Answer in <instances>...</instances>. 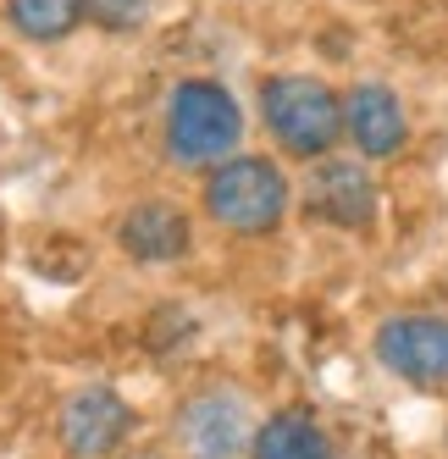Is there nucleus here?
Wrapping results in <instances>:
<instances>
[{
    "label": "nucleus",
    "mask_w": 448,
    "mask_h": 459,
    "mask_svg": "<svg viewBox=\"0 0 448 459\" xmlns=\"http://www.w3.org/2000/svg\"><path fill=\"white\" fill-rule=\"evenodd\" d=\"M167 155L188 172H211L244 144V106L228 83L216 78H183L167 94Z\"/></svg>",
    "instance_id": "obj_1"
},
{
    "label": "nucleus",
    "mask_w": 448,
    "mask_h": 459,
    "mask_svg": "<svg viewBox=\"0 0 448 459\" xmlns=\"http://www.w3.org/2000/svg\"><path fill=\"white\" fill-rule=\"evenodd\" d=\"M261 122L282 155L327 160L343 139V94L310 73H271L261 83Z\"/></svg>",
    "instance_id": "obj_2"
},
{
    "label": "nucleus",
    "mask_w": 448,
    "mask_h": 459,
    "mask_svg": "<svg viewBox=\"0 0 448 459\" xmlns=\"http://www.w3.org/2000/svg\"><path fill=\"white\" fill-rule=\"evenodd\" d=\"M288 200H294V188L271 155H228L221 167L205 172V216L233 238L277 233Z\"/></svg>",
    "instance_id": "obj_3"
},
{
    "label": "nucleus",
    "mask_w": 448,
    "mask_h": 459,
    "mask_svg": "<svg viewBox=\"0 0 448 459\" xmlns=\"http://www.w3.org/2000/svg\"><path fill=\"white\" fill-rule=\"evenodd\" d=\"M371 354L404 387L448 393V316L443 310H399L388 321H376Z\"/></svg>",
    "instance_id": "obj_4"
},
{
    "label": "nucleus",
    "mask_w": 448,
    "mask_h": 459,
    "mask_svg": "<svg viewBox=\"0 0 448 459\" xmlns=\"http://www.w3.org/2000/svg\"><path fill=\"white\" fill-rule=\"evenodd\" d=\"M261 415L233 387H200L177 404V448L183 459H249Z\"/></svg>",
    "instance_id": "obj_5"
},
{
    "label": "nucleus",
    "mask_w": 448,
    "mask_h": 459,
    "mask_svg": "<svg viewBox=\"0 0 448 459\" xmlns=\"http://www.w3.org/2000/svg\"><path fill=\"white\" fill-rule=\"evenodd\" d=\"M134 404L122 399L116 387H78L61 399V415H56V443L67 459H111L122 454V443L134 437Z\"/></svg>",
    "instance_id": "obj_6"
},
{
    "label": "nucleus",
    "mask_w": 448,
    "mask_h": 459,
    "mask_svg": "<svg viewBox=\"0 0 448 459\" xmlns=\"http://www.w3.org/2000/svg\"><path fill=\"white\" fill-rule=\"evenodd\" d=\"M343 139L360 150V160H399L409 144V111L388 83H355L343 94Z\"/></svg>",
    "instance_id": "obj_7"
},
{
    "label": "nucleus",
    "mask_w": 448,
    "mask_h": 459,
    "mask_svg": "<svg viewBox=\"0 0 448 459\" xmlns=\"http://www.w3.org/2000/svg\"><path fill=\"white\" fill-rule=\"evenodd\" d=\"M305 205L310 216H322L327 227H371L376 216V183L371 172L360 167V160H310V183H305Z\"/></svg>",
    "instance_id": "obj_8"
},
{
    "label": "nucleus",
    "mask_w": 448,
    "mask_h": 459,
    "mask_svg": "<svg viewBox=\"0 0 448 459\" xmlns=\"http://www.w3.org/2000/svg\"><path fill=\"white\" fill-rule=\"evenodd\" d=\"M116 244L139 266H172V260H183L194 249V221L172 200H139L116 221Z\"/></svg>",
    "instance_id": "obj_9"
},
{
    "label": "nucleus",
    "mask_w": 448,
    "mask_h": 459,
    "mask_svg": "<svg viewBox=\"0 0 448 459\" xmlns=\"http://www.w3.org/2000/svg\"><path fill=\"white\" fill-rule=\"evenodd\" d=\"M249 459H338V454H332V437L322 432V420L310 410H277L254 426Z\"/></svg>",
    "instance_id": "obj_10"
},
{
    "label": "nucleus",
    "mask_w": 448,
    "mask_h": 459,
    "mask_svg": "<svg viewBox=\"0 0 448 459\" xmlns=\"http://www.w3.org/2000/svg\"><path fill=\"white\" fill-rule=\"evenodd\" d=\"M89 17L83 0H6V22L34 45H56Z\"/></svg>",
    "instance_id": "obj_11"
},
{
    "label": "nucleus",
    "mask_w": 448,
    "mask_h": 459,
    "mask_svg": "<svg viewBox=\"0 0 448 459\" xmlns=\"http://www.w3.org/2000/svg\"><path fill=\"white\" fill-rule=\"evenodd\" d=\"M89 17L94 22H106V28H139L150 17V0H83Z\"/></svg>",
    "instance_id": "obj_12"
},
{
    "label": "nucleus",
    "mask_w": 448,
    "mask_h": 459,
    "mask_svg": "<svg viewBox=\"0 0 448 459\" xmlns=\"http://www.w3.org/2000/svg\"><path fill=\"white\" fill-rule=\"evenodd\" d=\"M122 459H167L161 448H134V454H122Z\"/></svg>",
    "instance_id": "obj_13"
}]
</instances>
